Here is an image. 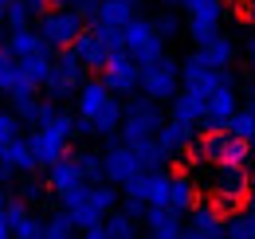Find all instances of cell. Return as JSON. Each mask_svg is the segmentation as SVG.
<instances>
[{"instance_id":"obj_1","label":"cell","mask_w":255,"mask_h":239,"mask_svg":"<svg viewBox=\"0 0 255 239\" xmlns=\"http://www.w3.org/2000/svg\"><path fill=\"white\" fill-rule=\"evenodd\" d=\"M71 137H75V118L59 110L47 125H39L35 133H28V145H32V153H35V165H39V169H51L59 157H67Z\"/></svg>"},{"instance_id":"obj_2","label":"cell","mask_w":255,"mask_h":239,"mask_svg":"<svg viewBox=\"0 0 255 239\" xmlns=\"http://www.w3.org/2000/svg\"><path fill=\"white\" fill-rule=\"evenodd\" d=\"M161 125H165V114H161L157 102H149L145 94L122 102V125H118L122 145H137V141H145V137H157Z\"/></svg>"},{"instance_id":"obj_3","label":"cell","mask_w":255,"mask_h":239,"mask_svg":"<svg viewBox=\"0 0 255 239\" xmlns=\"http://www.w3.org/2000/svg\"><path fill=\"white\" fill-rule=\"evenodd\" d=\"M35 35H39V43L43 47H51V51H67L79 35H83V20L75 16V8H47L43 16H35Z\"/></svg>"},{"instance_id":"obj_4","label":"cell","mask_w":255,"mask_h":239,"mask_svg":"<svg viewBox=\"0 0 255 239\" xmlns=\"http://www.w3.org/2000/svg\"><path fill=\"white\" fill-rule=\"evenodd\" d=\"M189 153H196V161L232 165V169H248V161H252V145L240 141V137H228L224 129H212V133H204L200 141H192Z\"/></svg>"},{"instance_id":"obj_5","label":"cell","mask_w":255,"mask_h":239,"mask_svg":"<svg viewBox=\"0 0 255 239\" xmlns=\"http://www.w3.org/2000/svg\"><path fill=\"white\" fill-rule=\"evenodd\" d=\"M122 51L133 59V67H137V71H145L149 63H157L161 55H165V43L157 39V31H153V24H149V20L133 16L126 28H122Z\"/></svg>"},{"instance_id":"obj_6","label":"cell","mask_w":255,"mask_h":239,"mask_svg":"<svg viewBox=\"0 0 255 239\" xmlns=\"http://www.w3.org/2000/svg\"><path fill=\"white\" fill-rule=\"evenodd\" d=\"M137 87L141 94L149 98V102H173L177 98V90H181V63L173 59V55H161L157 63H149L145 71H141V79H137Z\"/></svg>"},{"instance_id":"obj_7","label":"cell","mask_w":255,"mask_h":239,"mask_svg":"<svg viewBox=\"0 0 255 239\" xmlns=\"http://www.w3.org/2000/svg\"><path fill=\"white\" fill-rule=\"evenodd\" d=\"M189 8V20H185V31L192 35L196 51L204 43H212L220 35V24H224V0H185Z\"/></svg>"},{"instance_id":"obj_8","label":"cell","mask_w":255,"mask_h":239,"mask_svg":"<svg viewBox=\"0 0 255 239\" xmlns=\"http://www.w3.org/2000/svg\"><path fill=\"white\" fill-rule=\"evenodd\" d=\"M83 79H87V67L75 59V51L67 47V51H55V67H51V79L43 83V90H47L51 102H63V98H71L75 90L83 87Z\"/></svg>"},{"instance_id":"obj_9","label":"cell","mask_w":255,"mask_h":239,"mask_svg":"<svg viewBox=\"0 0 255 239\" xmlns=\"http://www.w3.org/2000/svg\"><path fill=\"white\" fill-rule=\"evenodd\" d=\"M248 188H252L248 169H232V165H216V177L208 184V192L216 196V208H220L224 216H228V208H236L240 196H248Z\"/></svg>"},{"instance_id":"obj_10","label":"cell","mask_w":255,"mask_h":239,"mask_svg":"<svg viewBox=\"0 0 255 239\" xmlns=\"http://www.w3.org/2000/svg\"><path fill=\"white\" fill-rule=\"evenodd\" d=\"M137 173H145V169H141L137 153L129 149V145H110V149L102 153V180H106V184L126 188V184L137 177Z\"/></svg>"},{"instance_id":"obj_11","label":"cell","mask_w":255,"mask_h":239,"mask_svg":"<svg viewBox=\"0 0 255 239\" xmlns=\"http://www.w3.org/2000/svg\"><path fill=\"white\" fill-rule=\"evenodd\" d=\"M137 79H141V71L133 67V59H129L126 51L110 55L106 67H102V87L110 90L114 98H118V94H133V90H137Z\"/></svg>"},{"instance_id":"obj_12","label":"cell","mask_w":255,"mask_h":239,"mask_svg":"<svg viewBox=\"0 0 255 239\" xmlns=\"http://www.w3.org/2000/svg\"><path fill=\"white\" fill-rule=\"evenodd\" d=\"M165 192H169V173L165 169H157V173H137L126 184V196L141 200L145 208H165Z\"/></svg>"},{"instance_id":"obj_13","label":"cell","mask_w":255,"mask_h":239,"mask_svg":"<svg viewBox=\"0 0 255 239\" xmlns=\"http://www.w3.org/2000/svg\"><path fill=\"white\" fill-rule=\"evenodd\" d=\"M35 169H39V165H35V153H32V145H28L24 133L0 145V177H12V173H24V177H28Z\"/></svg>"},{"instance_id":"obj_14","label":"cell","mask_w":255,"mask_h":239,"mask_svg":"<svg viewBox=\"0 0 255 239\" xmlns=\"http://www.w3.org/2000/svg\"><path fill=\"white\" fill-rule=\"evenodd\" d=\"M236 110H240V94L232 87H220L216 94H208V102H204V121H200V125H204L208 133H212V129H224Z\"/></svg>"},{"instance_id":"obj_15","label":"cell","mask_w":255,"mask_h":239,"mask_svg":"<svg viewBox=\"0 0 255 239\" xmlns=\"http://www.w3.org/2000/svg\"><path fill=\"white\" fill-rule=\"evenodd\" d=\"M161 145V153L173 161V157H181V153H189L192 149V141H196V129L192 125H181V121H173V118H165V125L157 129V137H153Z\"/></svg>"},{"instance_id":"obj_16","label":"cell","mask_w":255,"mask_h":239,"mask_svg":"<svg viewBox=\"0 0 255 239\" xmlns=\"http://www.w3.org/2000/svg\"><path fill=\"white\" fill-rule=\"evenodd\" d=\"M196 184L189 173H169V192H165V208H173L177 216H189L196 208Z\"/></svg>"},{"instance_id":"obj_17","label":"cell","mask_w":255,"mask_h":239,"mask_svg":"<svg viewBox=\"0 0 255 239\" xmlns=\"http://www.w3.org/2000/svg\"><path fill=\"white\" fill-rule=\"evenodd\" d=\"M189 232L196 239H224V212L216 204H196L189 212Z\"/></svg>"},{"instance_id":"obj_18","label":"cell","mask_w":255,"mask_h":239,"mask_svg":"<svg viewBox=\"0 0 255 239\" xmlns=\"http://www.w3.org/2000/svg\"><path fill=\"white\" fill-rule=\"evenodd\" d=\"M71 51H75V59L83 63L87 71H102L106 59H110V51H106V43L95 35V28H83V35L71 43Z\"/></svg>"},{"instance_id":"obj_19","label":"cell","mask_w":255,"mask_h":239,"mask_svg":"<svg viewBox=\"0 0 255 239\" xmlns=\"http://www.w3.org/2000/svg\"><path fill=\"white\" fill-rule=\"evenodd\" d=\"M110 98H114V94L102 87V79H83V87L75 90V110H79V118H87V121H91L98 110H102V106L110 102Z\"/></svg>"},{"instance_id":"obj_20","label":"cell","mask_w":255,"mask_h":239,"mask_svg":"<svg viewBox=\"0 0 255 239\" xmlns=\"http://www.w3.org/2000/svg\"><path fill=\"white\" fill-rule=\"evenodd\" d=\"M169 118L181 121V125H192V129H196V125L204 121V98L181 87V90H177V98L169 102Z\"/></svg>"},{"instance_id":"obj_21","label":"cell","mask_w":255,"mask_h":239,"mask_svg":"<svg viewBox=\"0 0 255 239\" xmlns=\"http://www.w3.org/2000/svg\"><path fill=\"white\" fill-rule=\"evenodd\" d=\"M0 90L12 98V94H35V87L24 79V71H20V59H12L4 47H0Z\"/></svg>"},{"instance_id":"obj_22","label":"cell","mask_w":255,"mask_h":239,"mask_svg":"<svg viewBox=\"0 0 255 239\" xmlns=\"http://www.w3.org/2000/svg\"><path fill=\"white\" fill-rule=\"evenodd\" d=\"M145 228H149V239H177L185 228H181V216L173 208H149L145 212Z\"/></svg>"},{"instance_id":"obj_23","label":"cell","mask_w":255,"mask_h":239,"mask_svg":"<svg viewBox=\"0 0 255 239\" xmlns=\"http://www.w3.org/2000/svg\"><path fill=\"white\" fill-rule=\"evenodd\" d=\"M12 59H32L35 51H43V43H39V35H35V28H16V31H8L4 35V43H0Z\"/></svg>"},{"instance_id":"obj_24","label":"cell","mask_w":255,"mask_h":239,"mask_svg":"<svg viewBox=\"0 0 255 239\" xmlns=\"http://www.w3.org/2000/svg\"><path fill=\"white\" fill-rule=\"evenodd\" d=\"M200 59L208 63L212 71H228V67L236 63V39H232V35H216L212 43L200 47Z\"/></svg>"},{"instance_id":"obj_25","label":"cell","mask_w":255,"mask_h":239,"mask_svg":"<svg viewBox=\"0 0 255 239\" xmlns=\"http://www.w3.org/2000/svg\"><path fill=\"white\" fill-rule=\"evenodd\" d=\"M47 184H51L55 192H67L71 184H83V173H79V161H75V153L59 157V161L47 169Z\"/></svg>"},{"instance_id":"obj_26","label":"cell","mask_w":255,"mask_h":239,"mask_svg":"<svg viewBox=\"0 0 255 239\" xmlns=\"http://www.w3.org/2000/svg\"><path fill=\"white\" fill-rule=\"evenodd\" d=\"M137 12L129 8L126 0H98V16H95V24H102V28H126L129 20H133Z\"/></svg>"},{"instance_id":"obj_27","label":"cell","mask_w":255,"mask_h":239,"mask_svg":"<svg viewBox=\"0 0 255 239\" xmlns=\"http://www.w3.org/2000/svg\"><path fill=\"white\" fill-rule=\"evenodd\" d=\"M51 67H55V51H51V47H43V51H35L32 59H24V63H20L24 79H28L35 90H39L43 83H47V79H51Z\"/></svg>"},{"instance_id":"obj_28","label":"cell","mask_w":255,"mask_h":239,"mask_svg":"<svg viewBox=\"0 0 255 239\" xmlns=\"http://www.w3.org/2000/svg\"><path fill=\"white\" fill-rule=\"evenodd\" d=\"M118 125H122V102H118V98H110L95 118H91V129H95V137H114V133H118Z\"/></svg>"},{"instance_id":"obj_29","label":"cell","mask_w":255,"mask_h":239,"mask_svg":"<svg viewBox=\"0 0 255 239\" xmlns=\"http://www.w3.org/2000/svg\"><path fill=\"white\" fill-rule=\"evenodd\" d=\"M129 149L137 153V161H141V169H145V173H157V169H165V161H169L153 137H145V141H137V145H129Z\"/></svg>"},{"instance_id":"obj_30","label":"cell","mask_w":255,"mask_h":239,"mask_svg":"<svg viewBox=\"0 0 255 239\" xmlns=\"http://www.w3.org/2000/svg\"><path fill=\"white\" fill-rule=\"evenodd\" d=\"M91 208H95L98 216H110V212H118V188H114V184H106V180L91 184Z\"/></svg>"},{"instance_id":"obj_31","label":"cell","mask_w":255,"mask_h":239,"mask_svg":"<svg viewBox=\"0 0 255 239\" xmlns=\"http://www.w3.org/2000/svg\"><path fill=\"white\" fill-rule=\"evenodd\" d=\"M102 232H106V239H137V224L122 212H110L102 220Z\"/></svg>"},{"instance_id":"obj_32","label":"cell","mask_w":255,"mask_h":239,"mask_svg":"<svg viewBox=\"0 0 255 239\" xmlns=\"http://www.w3.org/2000/svg\"><path fill=\"white\" fill-rule=\"evenodd\" d=\"M224 239H255L252 216L248 212H228L224 216Z\"/></svg>"},{"instance_id":"obj_33","label":"cell","mask_w":255,"mask_h":239,"mask_svg":"<svg viewBox=\"0 0 255 239\" xmlns=\"http://www.w3.org/2000/svg\"><path fill=\"white\" fill-rule=\"evenodd\" d=\"M224 133H228V137H240V141H248V137L255 133V114L248 110V106H244V110H236V114L228 118V125H224Z\"/></svg>"},{"instance_id":"obj_34","label":"cell","mask_w":255,"mask_h":239,"mask_svg":"<svg viewBox=\"0 0 255 239\" xmlns=\"http://www.w3.org/2000/svg\"><path fill=\"white\" fill-rule=\"evenodd\" d=\"M0 20H4V31H16V28H32V8L28 4H20V0H12L4 12H0Z\"/></svg>"},{"instance_id":"obj_35","label":"cell","mask_w":255,"mask_h":239,"mask_svg":"<svg viewBox=\"0 0 255 239\" xmlns=\"http://www.w3.org/2000/svg\"><path fill=\"white\" fill-rule=\"evenodd\" d=\"M43 239H79V236H75L71 216H67V212H55V216L43 224Z\"/></svg>"},{"instance_id":"obj_36","label":"cell","mask_w":255,"mask_h":239,"mask_svg":"<svg viewBox=\"0 0 255 239\" xmlns=\"http://www.w3.org/2000/svg\"><path fill=\"white\" fill-rule=\"evenodd\" d=\"M149 24H153V31H157V39H161V43H165V39H177V35H181V16H177V12H169V8H165L161 16H153Z\"/></svg>"},{"instance_id":"obj_37","label":"cell","mask_w":255,"mask_h":239,"mask_svg":"<svg viewBox=\"0 0 255 239\" xmlns=\"http://www.w3.org/2000/svg\"><path fill=\"white\" fill-rule=\"evenodd\" d=\"M75 161H79V173L87 184H98L102 180V157L98 153H75Z\"/></svg>"},{"instance_id":"obj_38","label":"cell","mask_w":255,"mask_h":239,"mask_svg":"<svg viewBox=\"0 0 255 239\" xmlns=\"http://www.w3.org/2000/svg\"><path fill=\"white\" fill-rule=\"evenodd\" d=\"M91 200V184L83 180V184H71L67 192H59V204H63V212H75V208H83Z\"/></svg>"},{"instance_id":"obj_39","label":"cell","mask_w":255,"mask_h":239,"mask_svg":"<svg viewBox=\"0 0 255 239\" xmlns=\"http://www.w3.org/2000/svg\"><path fill=\"white\" fill-rule=\"evenodd\" d=\"M67 216H71V224H75V232H91V228H98V224H102V220H106V216H98V212L91 208V200H87V204H83V208L67 212Z\"/></svg>"},{"instance_id":"obj_40","label":"cell","mask_w":255,"mask_h":239,"mask_svg":"<svg viewBox=\"0 0 255 239\" xmlns=\"http://www.w3.org/2000/svg\"><path fill=\"white\" fill-rule=\"evenodd\" d=\"M12 239H43V220L28 212V216H24V220L12 228Z\"/></svg>"},{"instance_id":"obj_41","label":"cell","mask_w":255,"mask_h":239,"mask_svg":"<svg viewBox=\"0 0 255 239\" xmlns=\"http://www.w3.org/2000/svg\"><path fill=\"white\" fill-rule=\"evenodd\" d=\"M20 133H24V121L16 118L12 110H0V145L12 141V137H20Z\"/></svg>"},{"instance_id":"obj_42","label":"cell","mask_w":255,"mask_h":239,"mask_svg":"<svg viewBox=\"0 0 255 239\" xmlns=\"http://www.w3.org/2000/svg\"><path fill=\"white\" fill-rule=\"evenodd\" d=\"M91 28H95V35L106 43V51H110V55H118V51H122V31H118V28H102V24H91Z\"/></svg>"},{"instance_id":"obj_43","label":"cell","mask_w":255,"mask_h":239,"mask_svg":"<svg viewBox=\"0 0 255 239\" xmlns=\"http://www.w3.org/2000/svg\"><path fill=\"white\" fill-rule=\"evenodd\" d=\"M55 114H59V106H55V102H39V106H35V114H32V125L39 129V125H47Z\"/></svg>"},{"instance_id":"obj_44","label":"cell","mask_w":255,"mask_h":239,"mask_svg":"<svg viewBox=\"0 0 255 239\" xmlns=\"http://www.w3.org/2000/svg\"><path fill=\"white\" fill-rule=\"evenodd\" d=\"M145 204H141V200H133V196H122V216H129V220H133V224H137V220H145Z\"/></svg>"},{"instance_id":"obj_45","label":"cell","mask_w":255,"mask_h":239,"mask_svg":"<svg viewBox=\"0 0 255 239\" xmlns=\"http://www.w3.org/2000/svg\"><path fill=\"white\" fill-rule=\"evenodd\" d=\"M20 4H28V8H32V16H43V12L51 8L47 0H20Z\"/></svg>"},{"instance_id":"obj_46","label":"cell","mask_w":255,"mask_h":239,"mask_svg":"<svg viewBox=\"0 0 255 239\" xmlns=\"http://www.w3.org/2000/svg\"><path fill=\"white\" fill-rule=\"evenodd\" d=\"M240 16H244L248 24H255V0H244V8H240Z\"/></svg>"},{"instance_id":"obj_47","label":"cell","mask_w":255,"mask_h":239,"mask_svg":"<svg viewBox=\"0 0 255 239\" xmlns=\"http://www.w3.org/2000/svg\"><path fill=\"white\" fill-rule=\"evenodd\" d=\"M39 196H43V188H39V184H28V188H24V200H39Z\"/></svg>"},{"instance_id":"obj_48","label":"cell","mask_w":255,"mask_h":239,"mask_svg":"<svg viewBox=\"0 0 255 239\" xmlns=\"http://www.w3.org/2000/svg\"><path fill=\"white\" fill-rule=\"evenodd\" d=\"M83 239H106V232H102V224H98V228H91V232H83Z\"/></svg>"},{"instance_id":"obj_49","label":"cell","mask_w":255,"mask_h":239,"mask_svg":"<svg viewBox=\"0 0 255 239\" xmlns=\"http://www.w3.org/2000/svg\"><path fill=\"white\" fill-rule=\"evenodd\" d=\"M248 216H252V220H255V184H252V188H248Z\"/></svg>"},{"instance_id":"obj_50","label":"cell","mask_w":255,"mask_h":239,"mask_svg":"<svg viewBox=\"0 0 255 239\" xmlns=\"http://www.w3.org/2000/svg\"><path fill=\"white\" fill-rule=\"evenodd\" d=\"M0 239H12V228H8V220L0 216Z\"/></svg>"},{"instance_id":"obj_51","label":"cell","mask_w":255,"mask_h":239,"mask_svg":"<svg viewBox=\"0 0 255 239\" xmlns=\"http://www.w3.org/2000/svg\"><path fill=\"white\" fill-rule=\"evenodd\" d=\"M248 110H252V114H255V83H252V87H248Z\"/></svg>"},{"instance_id":"obj_52","label":"cell","mask_w":255,"mask_h":239,"mask_svg":"<svg viewBox=\"0 0 255 239\" xmlns=\"http://www.w3.org/2000/svg\"><path fill=\"white\" fill-rule=\"evenodd\" d=\"M248 67H252V71H255V39H252V43H248Z\"/></svg>"},{"instance_id":"obj_53","label":"cell","mask_w":255,"mask_h":239,"mask_svg":"<svg viewBox=\"0 0 255 239\" xmlns=\"http://www.w3.org/2000/svg\"><path fill=\"white\" fill-rule=\"evenodd\" d=\"M177 239H196V236H192V232H181V236H177Z\"/></svg>"},{"instance_id":"obj_54","label":"cell","mask_w":255,"mask_h":239,"mask_svg":"<svg viewBox=\"0 0 255 239\" xmlns=\"http://www.w3.org/2000/svg\"><path fill=\"white\" fill-rule=\"evenodd\" d=\"M126 4H129V8H133V12H137V4H141V0H126Z\"/></svg>"},{"instance_id":"obj_55","label":"cell","mask_w":255,"mask_h":239,"mask_svg":"<svg viewBox=\"0 0 255 239\" xmlns=\"http://www.w3.org/2000/svg\"><path fill=\"white\" fill-rule=\"evenodd\" d=\"M4 35H8V31H4V20H0V43H4Z\"/></svg>"},{"instance_id":"obj_56","label":"cell","mask_w":255,"mask_h":239,"mask_svg":"<svg viewBox=\"0 0 255 239\" xmlns=\"http://www.w3.org/2000/svg\"><path fill=\"white\" fill-rule=\"evenodd\" d=\"M8 4H12V0H0V12H4V8H8Z\"/></svg>"},{"instance_id":"obj_57","label":"cell","mask_w":255,"mask_h":239,"mask_svg":"<svg viewBox=\"0 0 255 239\" xmlns=\"http://www.w3.org/2000/svg\"><path fill=\"white\" fill-rule=\"evenodd\" d=\"M224 4H228V0H224Z\"/></svg>"}]
</instances>
